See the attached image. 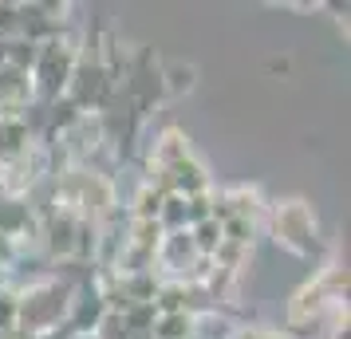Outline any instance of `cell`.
I'll list each match as a JSON object with an SVG mask.
<instances>
[{
  "label": "cell",
  "mask_w": 351,
  "mask_h": 339,
  "mask_svg": "<svg viewBox=\"0 0 351 339\" xmlns=\"http://www.w3.org/2000/svg\"><path fill=\"white\" fill-rule=\"evenodd\" d=\"M71 307H75V300H71V288H67V284H60V280L36 284V288H28L24 296H20L16 331L20 336L40 339L44 331L60 327V323L71 316Z\"/></svg>",
  "instance_id": "6da1fadb"
},
{
  "label": "cell",
  "mask_w": 351,
  "mask_h": 339,
  "mask_svg": "<svg viewBox=\"0 0 351 339\" xmlns=\"http://www.w3.org/2000/svg\"><path fill=\"white\" fill-rule=\"evenodd\" d=\"M272 237H276V244H285L296 257H312L319 249L316 217H312V210L304 201H280L272 210Z\"/></svg>",
  "instance_id": "7a4b0ae2"
},
{
  "label": "cell",
  "mask_w": 351,
  "mask_h": 339,
  "mask_svg": "<svg viewBox=\"0 0 351 339\" xmlns=\"http://www.w3.org/2000/svg\"><path fill=\"white\" fill-rule=\"evenodd\" d=\"M56 194L64 197L67 205H80L87 217H99V213H107L114 205L111 181L103 178V174H87V170H71V174L56 186Z\"/></svg>",
  "instance_id": "3957f363"
},
{
  "label": "cell",
  "mask_w": 351,
  "mask_h": 339,
  "mask_svg": "<svg viewBox=\"0 0 351 339\" xmlns=\"http://www.w3.org/2000/svg\"><path fill=\"white\" fill-rule=\"evenodd\" d=\"M75 48H71V40H51V44H40V60L32 67V79L40 83V91L44 95H60L71 79V67H75ZM32 83V87H36Z\"/></svg>",
  "instance_id": "277c9868"
},
{
  "label": "cell",
  "mask_w": 351,
  "mask_h": 339,
  "mask_svg": "<svg viewBox=\"0 0 351 339\" xmlns=\"http://www.w3.org/2000/svg\"><path fill=\"white\" fill-rule=\"evenodd\" d=\"M154 257H162V264L174 268V273H182L190 260H197V249H193V241H190V229L166 233V237L158 241V253H154Z\"/></svg>",
  "instance_id": "5b68a950"
},
{
  "label": "cell",
  "mask_w": 351,
  "mask_h": 339,
  "mask_svg": "<svg viewBox=\"0 0 351 339\" xmlns=\"http://www.w3.org/2000/svg\"><path fill=\"white\" fill-rule=\"evenodd\" d=\"M75 229H80V217L75 213H51L44 237H48V249L56 257H71L75 253Z\"/></svg>",
  "instance_id": "8992f818"
},
{
  "label": "cell",
  "mask_w": 351,
  "mask_h": 339,
  "mask_svg": "<svg viewBox=\"0 0 351 339\" xmlns=\"http://www.w3.org/2000/svg\"><path fill=\"white\" fill-rule=\"evenodd\" d=\"M186 158H190V138L182 130H166L154 142V170L158 174H166L170 166H178V162H186Z\"/></svg>",
  "instance_id": "52a82bcc"
},
{
  "label": "cell",
  "mask_w": 351,
  "mask_h": 339,
  "mask_svg": "<svg viewBox=\"0 0 351 339\" xmlns=\"http://www.w3.org/2000/svg\"><path fill=\"white\" fill-rule=\"evenodd\" d=\"M28 229H32V210H28L20 197H8V201H0V237L16 241L20 233H28Z\"/></svg>",
  "instance_id": "ba28073f"
},
{
  "label": "cell",
  "mask_w": 351,
  "mask_h": 339,
  "mask_svg": "<svg viewBox=\"0 0 351 339\" xmlns=\"http://www.w3.org/2000/svg\"><path fill=\"white\" fill-rule=\"evenodd\" d=\"M193 312H170L158 316V323L150 327V339H193Z\"/></svg>",
  "instance_id": "9c48e42d"
},
{
  "label": "cell",
  "mask_w": 351,
  "mask_h": 339,
  "mask_svg": "<svg viewBox=\"0 0 351 339\" xmlns=\"http://www.w3.org/2000/svg\"><path fill=\"white\" fill-rule=\"evenodd\" d=\"M162 197H166V190L154 186V181H146L143 190H138V197H134V221H158Z\"/></svg>",
  "instance_id": "30bf717a"
},
{
  "label": "cell",
  "mask_w": 351,
  "mask_h": 339,
  "mask_svg": "<svg viewBox=\"0 0 351 339\" xmlns=\"http://www.w3.org/2000/svg\"><path fill=\"white\" fill-rule=\"evenodd\" d=\"M190 241H193V249H197V257H213L217 244H221V225L209 217V221H202V225L190 229Z\"/></svg>",
  "instance_id": "8fae6325"
},
{
  "label": "cell",
  "mask_w": 351,
  "mask_h": 339,
  "mask_svg": "<svg viewBox=\"0 0 351 339\" xmlns=\"http://www.w3.org/2000/svg\"><path fill=\"white\" fill-rule=\"evenodd\" d=\"M193 79H197V71L190 64H174L162 71V91H170V95H182V91H190Z\"/></svg>",
  "instance_id": "7c38bea8"
},
{
  "label": "cell",
  "mask_w": 351,
  "mask_h": 339,
  "mask_svg": "<svg viewBox=\"0 0 351 339\" xmlns=\"http://www.w3.org/2000/svg\"><path fill=\"white\" fill-rule=\"evenodd\" d=\"M16 257V241H8V237H0V268H8Z\"/></svg>",
  "instance_id": "4fadbf2b"
}]
</instances>
